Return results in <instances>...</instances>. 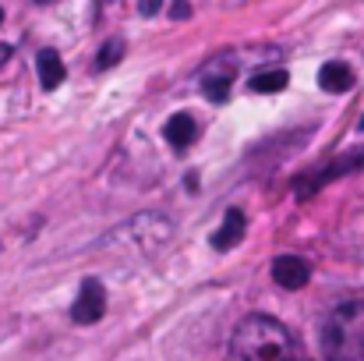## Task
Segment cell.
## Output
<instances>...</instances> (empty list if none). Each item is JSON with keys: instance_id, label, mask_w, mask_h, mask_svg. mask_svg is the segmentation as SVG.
Instances as JSON below:
<instances>
[{"instance_id": "6da1fadb", "label": "cell", "mask_w": 364, "mask_h": 361, "mask_svg": "<svg viewBox=\"0 0 364 361\" xmlns=\"http://www.w3.org/2000/svg\"><path fill=\"white\" fill-rule=\"evenodd\" d=\"M234 361H301L297 337L272 315H244L230 337Z\"/></svg>"}, {"instance_id": "7a4b0ae2", "label": "cell", "mask_w": 364, "mask_h": 361, "mask_svg": "<svg viewBox=\"0 0 364 361\" xmlns=\"http://www.w3.org/2000/svg\"><path fill=\"white\" fill-rule=\"evenodd\" d=\"M361 170H364V149L361 152H347V156L326 163L322 170H315V174H308V177H297V181H294V192H297L301 199H308L311 192L326 188L329 181H336V177H343V174H361Z\"/></svg>"}, {"instance_id": "3957f363", "label": "cell", "mask_w": 364, "mask_h": 361, "mask_svg": "<svg viewBox=\"0 0 364 361\" xmlns=\"http://www.w3.org/2000/svg\"><path fill=\"white\" fill-rule=\"evenodd\" d=\"M107 315V291H103V283L100 280H82V287H78V298H75V305H71V323H78V326H92V323H100Z\"/></svg>"}, {"instance_id": "277c9868", "label": "cell", "mask_w": 364, "mask_h": 361, "mask_svg": "<svg viewBox=\"0 0 364 361\" xmlns=\"http://www.w3.org/2000/svg\"><path fill=\"white\" fill-rule=\"evenodd\" d=\"M234 75H237V64L216 61V64L202 75V93H205V100H213V103H227V100H230Z\"/></svg>"}, {"instance_id": "5b68a950", "label": "cell", "mask_w": 364, "mask_h": 361, "mask_svg": "<svg viewBox=\"0 0 364 361\" xmlns=\"http://www.w3.org/2000/svg\"><path fill=\"white\" fill-rule=\"evenodd\" d=\"M272 280L287 291H301L308 280H311V266L301 258V255H279L272 262Z\"/></svg>"}, {"instance_id": "8992f818", "label": "cell", "mask_w": 364, "mask_h": 361, "mask_svg": "<svg viewBox=\"0 0 364 361\" xmlns=\"http://www.w3.org/2000/svg\"><path fill=\"white\" fill-rule=\"evenodd\" d=\"M244 227H247V220H244L241 209H227L223 224L213 231V248H216V251H230L234 244H241Z\"/></svg>"}, {"instance_id": "52a82bcc", "label": "cell", "mask_w": 364, "mask_h": 361, "mask_svg": "<svg viewBox=\"0 0 364 361\" xmlns=\"http://www.w3.org/2000/svg\"><path fill=\"white\" fill-rule=\"evenodd\" d=\"M163 135H166V142L173 145V149H188L195 138H198V124H195V117L191 114H173V117L163 124Z\"/></svg>"}, {"instance_id": "ba28073f", "label": "cell", "mask_w": 364, "mask_h": 361, "mask_svg": "<svg viewBox=\"0 0 364 361\" xmlns=\"http://www.w3.org/2000/svg\"><path fill=\"white\" fill-rule=\"evenodd\" d=\"M318 85H322L326 93H347V89L354 85V71H350L343 61H329V64H322V71H318Z\"/></svg>"}, {"instance_id": "9c48e42d", "label": "cell", "mask_w": 364, "mask_h": 361, "mask_svg": "<svg viewBox=\"0 0 364 361\" xmlns=\"http://www.w3.org/2000/svg\"><path fill=\"white\" fill-rule=\"evenodd\" d=\"M36 68H39V85L43 89H57L64 82V61H60L57 50H39Z\"/></svg>"}, {"instance_id": "30bf717a", "label": "cell", "mask_w": 364, "mask_h": 361, "mask_svg": "<svg viewBox=\"0 0 364 361\" xmlns=\"http://www.w3.org/2000/svg\"><path fill=\"white\" fill-rule=\"evenodd\" d=\"M287 82H290V78H287V71H283V68H276V71H262V75H255L247 89H251V93H265V96H269V93H279Z\"/></svg>"}, {"instance_id": "8fae6325", "label": "cell", "mask_w": 364, "mask_h": 361, "mask_svg": "<svg viewBox=\"0 0 364 361\" xmlns=\"http://www.w3.org/2000/svg\"><path fill=\"white\" fill-rule=\"evenodd\" d=\"M121 57H124V39L121 36L107 39V43L100 46V53H96V71H110V68H117Z\"/></svg>"}, {"instance_id": "7c38bea8", "label": "cell", "mask_w": 364, "mask_h": 361, "mask_svg": "<svg viewBox=\"0 0 364 361\" xmlns=\"http://www.w3.org/2000/svg\"><path fill=\"white\" fill-rule=\"evenodd\" d=\"M170 18H173V21H177V18H191V7H188V4H173V7H170Z\"/></svg>"}, {"instance_id": "4fadbf2b", "label": "cell", "mask_w": 364, "mask_h": 361, "mask_svg": "<svg viewBox=\"0 0 364 361\" xmlns=\"http://www.w3.org/2000/svg\"><path fill=\"white\" fill-rule=\"evenodd\" d=\"M156 11H159V4H156V0H145V4H138V14H145V18H149V14H156Z\"/></svg>"}, {"instance_id": "5bb4252c", "label": "cell", "mask_w": 364, "mask_h": 361, "mask_svg": "<svg viewBox=\"0 0 364 361\" xmlns=\"http://www.w3.org/2000/svg\"><path fill=\"white\" fill-rule=\"evenodd\" d=\"M7 57H11V46H7V43H0V68L7 64Z\"/></svg>"}, {"instance_id": "9a60e30c", "label": "cell", "mask_w": 364, "mask_h": 361, "mask_svg": "<svg viewBox=\"0 0 364 361\" xmlns=\"http://www.w3.org/2000/svg\"><path fill=\"white\" fill-rule=\"evenodd\" d=\"M358 127H361V131H364V117H361V124H358Z\"/></svg>"}, {"instance_id": "2e32d148", "label": "cell", "mask_w": 364, "mask_h": 361, "mask_svg": "<svg viewBox=\"0 0 364 361\" xmlns=\"http://www.w3.org/2000/svg\"><path fill=\"white\" fill-rule=\"evenodd\" d=\"M0 21H4V7H0Z\"/></svg>"}]
</instances>
